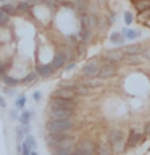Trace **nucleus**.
<instances>
[{"instance_id": "nucleus-1", "label": "nucleus", "mask_w": 150, "mask_h": 155, "mask_svg": "<svg viewBox=\"0 0 150 155\" xmlns=\"http://www.w3.org/2000/svg\"><path fill=\"white\" fill-rule=\"evenodd\" d=\"M74 128V121L70 120H47L45 129L50 134H71Z\"/></svg>"}, {"instance_id": "nucleus-2", "label": "nucleus", "mask_w": 150, "mask_h": 155, "mask_svg": "<svg viewBox=\"0 0 150 155\" xmlns=\"http://www.w3.org/2000/svg\"><path fill=\"white\" fill-rule=\"evenodd\" d=\"M106 142L111 145L113 153H121L126 150V140H124V131L121 128H111L106 136Z\"/></svg>"}, {"instance_id": "nucleus-3", "label": "nucleus", "mask_w": 150, "mask_h": 155, "mask_svg": "<svg viewBox=\"0 0 150 155\" xmlns=\"http://www.w3.org/2000/svg\"><path fill=\"white\" fill-rule=\"evenodd\" d=\"M45 142L48 149H57V147H74L71 134H50L47 133Z\"/></svg>"}, {"instance_id": "nucleus-4", "label": "nucleus", "mask_w": 150, "mask_h": 155, "mask_svg": "<svg viewBox=\"0 0 150 155\" xmlns=\"http://www.w3.org/2000/svg\"><path fill=\"white\" fill-rule=\"evenodd\" d=\"M118 63H111V61H100V70H99V74L97 78H100V79H111V78H115L118 74Z\"/></svg>"}, {"instance_id": "nucleus-5", "label": "nucleus", "mask_w": 150, "mask_h": 155, "mask_svg": "<svg viewBox=\"0 0 150 155\" xmlns=\"http://www.w3.org/2000/svg\"><path fill=\"white\" fill-rule=\"evenodd\" d=\"M99 70H100V58H90L87 60L81 68V76L82 78H95L99 74Z\"/></svg>"}, {"instance_id": "nucleus-6", "label": "nucleus", "mask_w": 150, "mask_h": 155, "mask_svg": "<svg viewBox=\"0 0 150 155\" xmlns=\"http://www.w3.org/2000/svg\"><path fill=\"white\" fill-rule=\"evenodd\" d=\"M124 52L121 47H116V48H111V50H105V53H102L99 57L100 61H111V63H123L124 60Z\"/></svg>"}, {"instance_id": "nucleus-7", "label": "nucleus", "mask_w": 150, "mask_h": 155, "mask_svg": "<svg viewBox=\"0 0 150 155\" xmlns=\"http://www.w3.org/2000/svg\"><path fill=\"white\" fill-rule=\"evenodd\" d=\"M68 53H66V50H57L55 53H53V57H52V60H50V65L53 66V70H63L65 68V65L68 63Z\"/></svg>"}, {"instance_id": "nucleus-8", "label": "nucleus", "mask_w": 150, "mask_h": 155, "mask_svg": "<svg viewBox=\"0 0 150 155\" xmlns=\"http://www.w3.org/2000/svg\"><path fill=\"white\" fill-rule=\"evenodd\" d=\"M76 100L60 99V97H50V108H63V110H76Z\"/></svg>"}, {"instance_id": "nucleus-9", "label": "nucleus", "mask_w": 150, "mask_h": 155, "mask_svg": "<svg viewBox=\"0 0 150 155\" xmlns=\"http://www.w3.org/2000/svg\"><path fill=\"white\" fill-rule=\"evenodd\" d=\"M74 116V110H63V108H50L48 120H70Z\"/></svg>"}, {"instance_id": "nucleus-10", "label": "nucleus", "mask_w": 150, "mask_h": 155, "mask_svg": "<svg viewBox=\"0 0 150 155\" xmlns=\"http://www.w3.org/2000/svg\"><path fill=\"white\" fill-rule=\"evenodd\" d=\"M144 140H145V136H144L142 133H139V131L132 129V131L129 133L128 139H126V149H134V147H137L140 142H144Z\"/></svg>"}, {"instance_id": "nucleus-11", "label": "nucleus", "mask_w": 150, "mask_h": 155, "mask_svg": "<svg viewBox=\"0 0 150 155\" xmlns=\"http://www.w3.org/2000/svg\"><path fill=\"white\" fill-rule=\"evenodd\" d=\"M77 149H81L82 152H86L87 155H95V150H97V144L92 140L90 137H84L79 140V144L76 145Z\"/></svg>"}, {"instance_id": "nucleus-12", "label": "nucleus", "mask_w": 150, "mask_h": 155, "mask_svg": "<svg viewBox=\"0 0 150 155\" xmlns=\"http://www.w3.org/2000/svg\"><path fill=\"white\" fill-rule=\"evenodd\" d=\"M37 73L39 78H44V79H47V78H50L53 73H55V70H53V66L50 65V63H37L36 65V70H34Z\"/></svg>"}, {"instance_id": "nucleus-13", "label": "nucleus", "mask_w": 150, "mask_h": 155, "mask_svg": "<svg viewBox=\"0 0 150 155\" xmlns=\"http://www.w3.org/2000/svg\"><path fill=\"white\" fill-rule=\"evenodd\" d=\"M121 48H123L124 55H137V53L142 52L144 45L140 42H129V44H124Z\"/></svg>"}, {"instance_id": "nucleus-14", "label": "nucleus", "mask_w": 150, "mask_h": 155, "mask_svg": "<svg viewBox=\"0 0 150 155\" xmlns=\"http://www.w3.org/2000/svg\"><path fill=\"white\" fill-rule=\"evenodd\" d=\"M32 13V5L26 0H16V15L18 16H28Z\"/></svg>"}, {"instance_id": "nucleus-15", "label": "nucleus", "mask_w": 150, "mask_h": 155, "mask_svg": "<svg viewBox=\"0 0 150 155\" xmlns=\"http://www.w3.org/2000/svg\"><path fill=\"white\" fill-rule=\"evenodd\" d=\"M52 97H60V99H68V100H76L77 99L74 91L73 89H65V87H58V89L53 92Z\"/></svg>"}, {"instance_id": "nucleus-16", "label": "nucleus", "mask_w": 150, "mask_h": 155, "mask_svg": "<svg viewBox=\"0 0 150 155\" xmlns=\"http://www.w3.org/2000/svg\"><path fill=\"white\" fill-rule=\"evenodd\" d=\"M119 32L124 36L126 42H128V41H129V42H134L135 39H139V37H140V31H139V29H132V28H128V26L123 28Z\"/></svg>"}, {"instance_id": "nucleus-17", "label": "nucleus", "mask_w": 150, "mask_h": 155, "mask_svg": "<svg viewBox=\"0 0 150 155\" xmlns=\"http://www.w3.org/2000/svg\"><path fill=\"white\" fill-rule=\"evenodd\" d=\"M77 36H79V41L84 42V44H89L92 42V39H94V31L89 28H79V32H77Z\"/></svg>"}, {"instance_id": "nucleus-18", "label": "nucleus", "mask_w": 150, "mask_h": 155, "mask_svg": "<svg viewBox=\"0 0 150 155\" xmlns=\"http://www.w3.org/2000/svg\"><path fill=\"white\" fill-rule=\"evenodd\" d=\"M73 91H74V94H76L77 97H87V95L90 94L92 89H89V87H87L82 81H76V84H74V87H73Z\"/></svg>"}, {"instance_id": "nucleus-19", "label": "nucleus", "mask_w": 150, "mask_h": 155, "mask_svg": "<svg viewBox=\"0 0 150 155\" xmlns=\"http://www.w3.org/2000/svg\"><path fill=\"white\" fill-rule=\"evenodd\" d=\"M110 44L111 45H115V47H123L124 44H126V39H124V36L121 34L119 31H115V32H111L110 34Z\"/></svg>"}, {"instance_id": "nucleus-20", "label": "nucleus", "mask_w": 150, "mask_h": 155, "mask_svg": "<svg viewBox=\"0 0 150 155\" xmlns=\"http://www.w3.org/2000/svg\"><path fill=\"white\" fill-rule=\"evenodd\" d=\"M95 155H113V149L108 142H99L97 144V150H95Z\"/></svg>"}, {"instance_id": "nucleus-21", "label": "nucleus", "mask_w": 150, "mask_h": 155, "mask_svg": "<svg viewBox=\"0 0 150 155\" xmlns=\"http://www.w3.org/2000/svg\"><path fill=\"white\" fill-rule=\"evenodd\" d=\"M142 61H144V58H142V55H140V53H137V55H126L124 60H123V63H124V65H128V66L140 65Z\"/></svg>"}, {"instance_id": "nucleus-22", "label": "nucleus", "mask_w": 150, "mask_h": 155, "mask_svg": "<svg viewBox=\"0 0 150 155\" xmlns=\"http://www.w3.org/2000/svg\"><path fill=\"white\" fill-rule=\"evenodd\" d=\"M82 82L89 87V89H97V87H100V86H103V79H100V78H84L82 79Z\"/></svg>"}, {"instance_id": "nucleus-23", "label": "nucleus", "mask_w": 150, "mask_h": 155, "mask_svg": "<svg viewBox=\"0 0 150 155\" xmlns=\"http://www.w3.org/2000/svg\"><path fill=\"white\" fill-rule=\"evenodd\" d=\"M2 82L3 86H10V87H18L19 84H21V79L16 76H11V74H5L2 78Z\"/></svg>"}, {"instance_id": "nucleus-24", "label": "nucleus", "mask_w": 150, "mask_h": 155, "mask_svg": "<svg viewBox=\"0 0 150 155\" xmlns=\"http://www.w3.org/2000/svg\"><path fill=\"white\" fill-rule=\"evenodd\" d=\"M2 7V10L5 13L8 15V16H18L16 15V2H7V3H3V5H0Z\"/></svg>"}, {"instance_id": "nucleus-25", "label": "nucleus", "mask_w": 150, "mask_h": 155, "mask_svg": "<svg viewBox=\"0 0 150 155\" xmlns=\"http://www.w3.org/2000/svg\"><path fill=\"white\" fill-rule=\"evenodd\" d=\"M134 8L139 15H142L144 12H147L150 8V0H137V2L134 3Z\"/></svg>"}, {"instance_id": "nucleus-26", "label": "nucleus", "mask_w": 150, "mask_h": 155, "mask_svg": "<svg viewBox=\"0 0 150 155\" xmlns=\"http://www.w3.org/2000/svg\"><path fill=\"white\" fill-rule=\"evenodd\" d=\"M37 78H39V76H37V73H36V71H29L28 74L21 79V86H31L32 82H36V81H37Z\"/></svg>"}, {"instance_id": "nucleus-27", "label": "nucleus", "mask_w": 150, "mask_h": 155, "mask_svg": "<svg viewBox=\"0 0 150 155\" xmlns=\"http://www.w3.org/2000/svg\"><path fill=\"white\" fill-rule=\"evenodd\" d=\"M31 118H32V111L24 108V110L21 111V113H19L18 121H19L21 124H29V123H31Z\"/></svg>"}, {"instance_id": "nucleus-28", "label": "nucleus", "mask_w": 150, "mask_h": 155, "mask_svg": "<svg viewBox=\"0 0 150 155\" xmlns=\"http://www.w3.org/2000/svg\"><path fill=\"white\" fill-rule=\"evenodd\" d=\"M10 23H11V16H8V15L2 10V7H0V29L8 28Z\"/></svg>"}, {"instance_id": "nucleus-29", "label": "nucleus", "mask_w": 150, "mask_h": 155, "mask_svg": "<svg viewBox=\"0 0 150 155\" xmlns=\"http://www.w3.org/2000/svg\"><path fill=\"white\" fill-rule=\"evenodd\" d=\"M11 68V60H3V61H0V79L5 76V74H8V70Z\"/></svg>"}, {"instance_id": "nucleus-30", "label": "nucleus", "mask_w": 150, "mask_h": 155, "mask_svg": "<svg viewBox=\"0 0 150 155\" xmlns=\"http://www.w3.org/2000/svg\"><path fill=\"white\" fill-rule=\"evenodd\" d=\"M26 102H28V99H26V95H18L16 97V100H15V108L16 110H24L26 108Z\"/></svg>"}, {"instance_id": "nucleus-31", "label": "nucleus", "mask_w": 150, "mask_h": 155, "mask_svg": "<svg viewBox=\"0 0 150 155\" xmlns=\"http://www.w3.org/2000/svg\"><path fill=\"white\" fill-rule=\"evenodd\" d=\"M73 147H57L52 149V155H71Z\"/></svg>"}, {"instance_id": "nucleus-32", "label": "nucleus", "mask_w": 150, "mask_h": 155, "mask_svg": "<svg viewBox=\"0 0 150 155\" xmlns=\"http://www.w3.org/2000/svg\"><path fill=\"white\" fill-rule=\"evenodd\" d=\"M123 21H124L126 26L129 28L131 24L134 23V13H132V12H124V13H123Z\"/></svg>"}, {"instance_id": "nucleus-33", "label": "nucleus", "mask_w": 150, "mask_h": 155, "mask_svg": "<svg viewBox=\"0 0 150 155\" xmlns=\"http://www.w3.org/2000/svg\"><path fill=\"white\" fill-rule=\"evenodd\" d=\"M76 66H77V61H76V60H68V63L65 65V68H63V70H65L66 73H70V71L74 70Z\"/></svg>"}, {"instance_id": "nucleus-34", "label": "nucleus", "mask_w": 150, "mask_h": 155, "mask_svg": "<svg viewBox=\"0 0 150 155\" xmlns=\"http://www.w3.org/2000/svg\"><path fill=\"white\" fill-rule=\"evenodd\" d=\"M3 94L5 95H10V97H13L15 94H16V91H15V87H10V86H3Z\"/></svg>"}, {"instance_id": "nucleus-35", "label": "nucleus", "mask_w": 150, "mask_h": 155, "mask_svg": "<svg viewBox=\"0 0 150 155\" xmlns=\"http://www.w3.org/2000/svg\"><path fill=\"white\" fill-rule=\"evenodd\" d=\"M74 84H76V81H61L58 87H65V89H73V87H74Z\"/></svg>"}, {"instance_id": "nucleus-36", "label": "nucleus", "mask_w": 150, "mask_h": 155, "mask_svg": "<svg viewBox=\"0 0 150 155\" xmlns=\"http://www.w3.org/2000/svg\"><path fill=\"white\" fill-rule=\"evenodd\" d=\"M8 118L11 120V121H18V118H19V113L16 111V108H13V110H8Z\"/></svg>"}, {"instance_id": "nucleus-37", "label": "nucleus", "mask_w": 150, "mask_h": 155, "mask_svg": "<svg viewBox=\"0 0 150 155\" xmlns=\"http://www.w3.org/2000/svg\"><path fill=\"white\" fill-rule=\"evenodd\" d=\"M140 55H142L144 60H148L150 61V47H144L142 52H140Z\"/></svg>"}, {"instance_id": "nucleus-38", "label": "nucleus", "mask_w": 150, "mask_h": 155, "mask_svg": "<svg viewBox=\"0 0 150 155\" xmlns=\"http://www.w3.org/2000/svg\"><path fill=\"white\" fill-rule=\"evenodd\" d=\"M142 134L147 137V136H150V121H147L145 123V126H144V129H142Z\"/></svg>"}, {"instance_id": "nucleus-39", "label": "nucleus", "mask_w": 150, "mask_h": 155, "mask_svg": "<svg viewBox=\"0 0 150 155\" xmlns=\"http://www.w3.org/2000/svg\"><path fill=\"white\" fill-rule=\"evenodd\" d=\"M32 99H34V102H39V100L42 99V92H41V91H34Z\"/></svg>"}, {"instance_id": "nucleus-40", "label": "nucleus", "mask_w": 150, "mask_h": 155, "mask_svg": "<svg viewBox=\"0 0 150 155\" xmlns=\"http://www.w3.org/2000/svg\"><path fill=\"white\" fill-rule=\"evenodd\" d=\"M71 155H87V153H86V152H82V150H81V149H77V147H73Z\"/></svg>"}, {"instance_id": "nucleus-41", "label": "nucleus", "mask_w": 150, "mask_h": 155, "mask_svg": "<svg viewBox=\"0 0 150 155\" xmlns=\"http://www.w3.org/2000/svg\"><path fill=\"white\" fill-rule=\"evenodd\" d=\"M0 108H7V100L3 95H0Z\"/></svg>"}, {"instance_id": "nucleus-42", "label": "nucleus", "mask_w": 150, "mask_h": 155, "mask_svg": "<svg viewBox=\"0 0 150 155\" xmlns=\"http://www.w3.org/2000/svg\"><path fill=\"white\" fill-rule=\"evenodd\" d=\"M142 18H147V19H150V8L147 10V12H144L142 15H140V19H142Z\"/></svg>"}, {"instance_id": "nucleus-43", "label": "nucleus", "mask_w": 150, "mask_h": 155, "mask_svg": "<svg viewBox=\"0 0 150 155\" xmlns=\"http://www.w3.org/2000/svg\"><path fill=\"white\" fill-rule=\"evenodd\" d=\"M29 155H39V153L36 152V149H34V150H31V153H29Z\"/></svg>"}, {"instance_id": "nucleus-44", "label": "nucleus", "mask_w": 150, "mask_h": 155, "mask_svg": "<svg viewBox=\"0 0 150 155\" xmlns=\"http://www.w3.org/2000/svg\"><path fill=\"white\" fill-rule=\"evenodd\" d=\"M7 2H10V0H0V5H3V3H7Z\"/></svg>"}]
</instances>
